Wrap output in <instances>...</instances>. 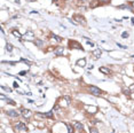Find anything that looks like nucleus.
Listing matches in <instances>:
<instances>
[{
    "label": "nucleus",
    "instance_id": "33",
    "mask_svg": "<svg viewBox=\"0 0 134 133\" xmlns=\"http://www.w3.org/2000/svg\"><path fill=\"white\" fill-rule=\"evenodd\" d=\"M119 8H127V6H125V5H123V6H119Z\"/></svg>",
    "mask_w": 134,
    "mask_h": 133
},
{
    "label": "nucleus",
    "instance_id": "34",
    "mask_svg": "<svg viewBox=\"0 0 134 133\" xmlns=\"http://www.w3.org/2000/svg\"><path fill=\"white\" fill-rule=\"evenodd\" d=\"M81 2H88V0H80Z\"/></svg>",
    "mask_w": 134,
    "mask_h": 133
},
{
    "label": "nucleus",
    "instance_id": "10",
    "mask_svg": "<svg viewBox=\"0 0 134 133\" xmlns=\"http://www.w3.org/2000/svg\"><path fill=\"white\" fill-rule=\"evenodd\" d=\"M101 54H102V51H101L100 48H97V49H95V51L92 52V55H93L95 59H99V57L101 56Z\"/></svg>",
    "mask_w": 134,
    "mask_h": 133
},
{
    "label": "nucleus",
    "instance_id": "3",
    "mask_svg": "<svg viewBox=\"0 0 134 133\" xmlns=\"http://www.w3.org/2000/svg\"><path fill=\"white\" fill-rule=\"evenodd\" d=\"M88 91L91 92V94H93V95H95V96H99V95H101V93H102V91L96 86H89Z\"/></svg>",
    "mask_w": 134,
    "mask_h": 133
},
{
    "label": "nucleus",
    "instance_id": "14",
    "mask_svg": "<svg viewBox=\"0 0 134 133\" xmlns=\"http://www.w3.org/2000/svg\"><path fill=\"white\" fill-rule=\"evenodd\" d=\"M77 66H86V60H85V59H80V60H78L77 61Z\"/></svg>",
    "mask_w": 134,
    "mask_h": 133
},
{
    "label": "nucleus",
    "instance_id": "38",
    "mask_svg": "<svg viewBox=\"0 0 134 133\" xmlns=\"http://www.w3.org/2000/svg\"><path fill=\"white\" fill-rule=\"evenodd\" d=\"M132 57H133V59H134V55H133V56H132Z\"/></svg>",
    "mask_w": 134,
    "mask_h": 133
},
{
    "label": "nucleus",
    "instance_id": "4",
    "mask_svg": "<svg viewBox=\"0 0 134 133\" xmlns=\"http://www.w3.org/2000/svg\"><path fill=\"white\" fill-rule=\"evenodd\" d=\"M21 114H22V116H23L25 119H29L32 116L31 110H29V109H26V108H22V109H21Z\"/></svg>",
    "mask_w": 134,
    "mask_h": 133
},
{
    "label": "nucleus",
    "instance_id": "16",
    "mask_svg": "<svg viewBox=\"0 0 134 133\" xmlns=\"http://www.w3.org/2000/svg\"><path fill=\"white\" fill-rule=\"evenodd\" d=\"M34 44H36L38 47H41L43 45H44V41H43V40H40V39H36V40H34Z\"/></svg>",
    "mask_w": 134,
    "mask_h": 133
},
{
    "label": "nucleus",
    "instance_id": "28",
    "mask_svg": "<svg viewBox=\"0 0 134 133\" xmlns=\"http://www.w3.org/2000/svg\"><path fill=\"white\" fill-rule=\"evenodd\" d=\"M117 45H118V47H120V48H127L126 46H124V45H120V44H118V43H117Z\"/></svg>",
    "mask_w": 134,
    "mask_h": 133
},
{
    "label": "nucleus",
    "instance_id": "15",
    "mask_svg": "<svg viewBox=\"0 0 134 133\" xmlns=\"http://www.w3.org/2000/svg\"><path fill=\"white\" fill-rule=\"evenodd\" d=\"M12 33H13L15 37H17L19 40H22V34H21L19 31H16V30H12Z\"/></svg>",
    "mask_w": 134,
    "mask_h": 133
},
{
    "label": "nucleus",
    "instance_id": "20",
    "mask_svg": "<svg viewBox=\"0 0 134 133\" xmlns=\"http://www.w3.org/2000/svg\"><path fill=\"white\" fill-rule=\"evenodd\" d=\"M89 133H100L95 127H89Z\"/></svg>",
    "mask_w": 134,
    "mask_h": 133
},
{
    "label": "nucleus",
    "instance_id": "27",
    "mask_svg": "<svg viewBox=\"0 0 134 133\" xmlns=\"http://www.w3.org/2000/svg\"><path fill=\"white\" fill-rule=\"evenodd\" d=\"M129 91H131V92H134V84H132V85L129 86Z\"/></svg>",
    "mask_w": 134,
    "mask_h": 133
},
{
    "label": "nucleus",
    "instance_id": "26",
    "mask_svg": "<svg viewBox=\"0 0 134 133\" xmlns=\"http://www.w3.org/2000/svg\"><path fill=\"white\" fill-rule=\"evenodd\" d=\"M99 2H102V4H109L110 0H99Z\"/></svg>",
    "mask_w": 134,
    "mask_h": 133
},
{
    "label": "nucleus",
    "instance_id": "22",
    "mask_svg": "<svg viewBox=\"0 0 134 133\" xmlns=\"http://www.w3.org/2000/svg\"><path fill=\"white\" fill-rule=\"evenodd\" d=\"M6 100H7V103H9V104H13V106H15V104H16L14 100H12V99H8V98H7Z\"/></svg>",
    "mask_w": 134,
    "mask_h": 133
},
{
    "label": "nucleus",
    "instance_id": "37",
    "mask_svg": "<svg viewBox=\"0 0 134 133\" xmlns=\"http://www.w3.org/2000/svg\"><path fill=\"white\" fill-rule=\"evenodd\" d=\"M132 6H133V7H134V1H133V2H132Z\"/></svg>",
    "mask_w": 134,
    "mask_h": 133
},
{
    "label": "nucleus",
    "instance_id": "6",
    "mask_svg": "<svg viewBox=\"0 0 134 133\" xmlns=\"http://www.w3.org/2000/svg\"><path fill=\"white\" fill-rule=\"evenodd\" d=\"M60 102H62V103H60V106L62 107H68L69 106V103H70V96H68V95H65V96H63L62 99L60 100Z\"/></svg>",
    "mask_w": 134,
    "mask_h": 133
},
{
    "label": "nucleus",
    "instance_id": "21",
    "mask_svg": "<svg viewBox=\"0 0 134 133\" xmlns=\"http://www.w3.org/2000/svg\"><path fill=\"white\" fill-rule=\"evenodd\" d=\"M97 5H100L99 1H93V4H91V8H95Z\"/></svg>",
    "mask_w": 134,
    "mask_h": 133
},
{
    "label": "nucleus",
    "instance_id": "31",
    "mask_svg": "<svg viewBox=\"0 0 134 133\" xmlns=\"http://www.w3.org/2000/svg\"><path fill=\"white\" fill-rule=\"evenodd\" d=\"M25 71H21V72H19V76H23V75H25Z\"/></svg>",
    "mask_w": 134,
    "mask_h": 133
},
{
    "label": "nucleus",
    "instance_id": "36",
    "mask_svg": "<svg viewBox=\"0 0 134 133\" xmlns=\"http://www.w3.org/2000/svg\"><path fill=\"white\" fill-rule=\"evenodd\" d=\"M28 1H37V0H28Z\"/></svg>",
    "mask_w": 134,
    "mask_h": 133
},
{
    "label": "nucleus",
    "instance_id": "11",
    "mask_svg": "<svg viewBox=\"0 0 134 133\" xmlns=\"http://www.w3.org/2000/svg\"><path fill=\"white\" fill-rule=\"evenodd\" d=\"M100 72L104 73V75H110V73H111V70L108 69V68H105V66H100Z\"/></svg>",
    "mask_w": 134,
    "mask_h": 133
},
{
    "label": "nucleus",
    "instance_id": "13",
    "mask_svg": "<svg viewBox=\"0 0 134 133\" xmlns=\"http://www.w3.org/2000/svg\"><path fill=\"white\" fill-rule=\"evenodd\" d=\"M7 115L8 116H10V117H19V114L17 111H15V110H8L7 111Z\"/></svg>",
    "mask_w": 134,
    "mask_h": 133
},
{
    "label": "nucleus",
    "instance_id": "18",
    "mask_svg": "<svg viewBox=\"0 0 134 133\" xmlns=\"http://www.w3.org/2000/svg\"><path fill=\"white\" fill-rule=\"evenodd\" d=\"M65 125H67V127H68V133H73V127H71V125L69 124V123H67Z\"/></svg>",
    "mask_w": 134,
    "mask_h": 133
},
{
    "label": "nucleus",
    "instance_id": "30",
    "mask_svg": "<svg viewBox=\"0 0 134 133\" xmlns=\"http://www.w3.org/2000/svg\"><path fill=\"white\" fill-rule=\"evenodd\" d=\"M87 44H88V45H91V46H94V44H93L92 41H89V40H87Z\"/></svg>",
    "mask_w": 134,
    "mask_h": 133
},
{
    "label": "nucleus",
    "instance_id": "35",
    "mask_svg": "<svg viewBox=\"0 0 134 133\" xmlns=\"http://www.w3.org/2000/svg\"><path fill=\"white\" fill-rule=\"evenodd\" d=\"M132 24L134 25V19H132Z\"/></svg>",
    "mask_w": 134,
    "mask_h": 133
},
{
    "label": "nucleus",
    "instance_id": "25",
    "mask_svg": "<svg viewBox=\"0 0 134 133\" xmlns=\"http://www.w3.org/2000/svg\"><path fill=\"white\" fill-rule=\"evenodd\" d=\"M121 37H123V38H127V37H128V32H123V33H121Z\"/></svg>",
    "mask_w": 134,
    "mask_h": 133
},
{
    "label": "nucleus",
    "instance_id": "2",
    "mask_svg": "<svg viewBox=\"0 0 134 133\" xmlns=\"http://www.w3.org/2000/svg\"><path fill=\"white\" fill-rule=\"evenodd\" d=\"M15 130H16V131H21V132H26V131H28V127H26L25 123L19 122V123L15 125Z\"/></svg>",
    "mask_w": 134,
    "mask_h": 133
},
{
    "label": "nucleus",
    "instance_id": "29",
    "mask_svg": "<svg viewBox=\"0 0 134 133\" xmlns=\"http://www.w3.org/2000/svg\"><path fill=\"white\" fill-rule=\"evenodd\" d=\"M13 86H14V88H17V87H19V85H17V83L15 81V83L13 84Z\"/></svg>",
    "mask_w": 134,
    "mask_h": 133
},
{
    "label": "nucleus",
    "instance_id": "32",
    "mask_svg": "<svg viewBox=\"0 0 134 133\" xmlns=\"http://www.w3.org/2000/svg\"><path fill=\"white\" fill-rule=\"evenodd\" d=\"M0 98H1V100L6 99V96H5V95H4V94H1V95H0Z\"/></svg>",
    "mask_w": 134,
    "mask_h": 133
},
{
    "label": "nucleus",
    "instance_id": "23",
    "mask_svg": "<svg viewBox=\"0 0 134 133\" xmlns=\"http://www.w3.org/2000/svg\"><path fill=\"white\" fill-rule=\"evenodd\" d=\"M21 61H22V62H24V63H26L28 66H31V62H30V61H28V60H25V59H21Z\"/></svg>",
    "mask_w": 134,
    "mask_h": 133
},
{
    "label": "nucleus",
    "instance_id": "9",
    "mask_svg": "<svg viewBox=\"0 0 134 133\" xmlns=\"http://www.w3.org/2000/svg\"><path fill=\"white\" fill-rule=\"evenodd\" d=\"M54 53H55V55L56 56H61V55H63V53H64V48L63 47H56L55 48V51H54Z\"/></svg>",
    "mask_w": 134,
    "mask_h": 133
},
{
    "label": "nucleus",
    "instance_id": "5",
    "mask_svg": "<svg viewBox=\"0 0 134 133\" xmlns=\"http://www.w3.org/2000/svg\"><path fill=\"white\" fill-rule=\"evenodd\" d=\"M73 21H77L78 24H81V25H86V20L84 16H80V15H75L73 16Z\"/></svg>",
    "mask_w": 134,
    "mask_h": 133
},
{
    "label": "nucleus",
    "instance_id": "17",
    "mask_svg": "<svg viewBox=\"0 0 134 133\" xmlns=\"http://www.w3.org/2000/svg\"><path fill=\"white\" fill-rule=\"evenodd\" d=\"M52 38H53V39H55L57 43H61V41L63 40L61 37H58V36H56V34H52Z\"/></svg>",
    "mask_w": 134,
    "mask_h": 133
},
{
    "label": "nucleus",
    "instance_id": "12",
    "mask_svg": "<svg viewBox=\"0 0 134 133\" xmlns=\"http://www.w3.org/2000/svg\"><path fill=\"white\" fill-rule=\"evenodd\" d=\"M33 36H34V33H33V31H31V30H28L25 33V38L28 40H31L33 39Z\"/></svg>",
    "mask_w": 134,
    "mask_h": 133
},
{
    "label": "nucleus",
    "instance_id": "8",
    "mask_svg": "<svg viewBox=\"0 0 134 133\" xmlns=\"http://www.w3.org/2000/svg\"><path fill=\"white\" fill-rule=\"evenodd\" d=\"M73 126H75V128H76L77 131H79V132H83L84 131V125L80 122H73Z\"/></svg>",
    "mask_w": 134,
    "mask_h": 133
},
{
    "label": "nucleus",
    "instance_id": "7",
    "mask_svg": "<svg viewBox=\"0 0 134 133\" xmlns=\"http://www.w3.org/2000/svg\"><path fill=\"white\" fill-rule=\"evenodd\" d=\"M36 116L37 117H44V118H53V110L48 111V113H45V114H37Z\"/></svg>",
    "mask_w": 134,
    "mask_h": 133
},
{
    "label": "nucleus",
    "instance_id": "19",
    "mask_svg": "<svg viewBox=\"0 0 134 133\" xmlns=\"http://www.w3.org/2000/svg\"><path fill=\"white\" fill-rule=\"evenodd\" d=\"M6 49H7V52H12V51H13V45H12V44H7Z\"/></svg>",
    "mask_w": 134,
    "mask_h": 133
},
{
    "label": "nucleus",
    "instance_id": "24",
    "mask_svg": "<svg viewBox=\"0 0 134 133\" xmlns=\"http://www.w3.org/2000/svg\"><path fill=\"white\" fill-rule=\"evenodd\" d=\"M1 88H2V90H5V91H7V92H12V88H9V87L1 86Z\"/></svg>",
    "mask_w": 134,
    "mask_h": 133
},
{
    "label": "nucleus",
    "instance_id": "1",
    "mask_svg": "<svg viewBox=\"0 0 134 133\" xmlns=\"http://www.w3.org/2000/svg\"><path fill=\"white\" fill-rule=\"evenodd\" d=\"M69 47H70L71 49L73 48V49H78V51H84L83 46H81L79 43H77L76 40H70V41H69Z\"/></svg>",
    "mask_w": 134,
    "mask_h": 133
}]
</instances>
